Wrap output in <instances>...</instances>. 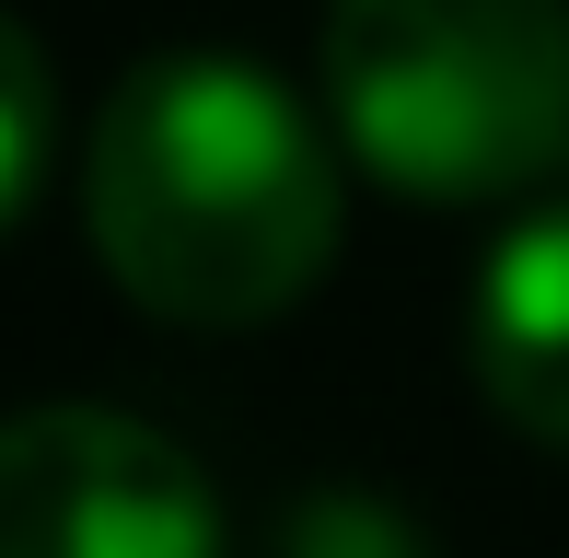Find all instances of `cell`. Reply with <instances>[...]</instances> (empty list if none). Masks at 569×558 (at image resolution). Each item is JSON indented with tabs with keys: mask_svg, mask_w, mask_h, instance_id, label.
<instances>
[{
	"mask_svg": "<svg viewBox=\"0 0 569 558\" xmlns=\"http://www.w3.org/2000/svg\"><path fill=\"white\" fill-rule=\"evenodd\" d=\"M465 349H477V396L488 408L523 430V442L569 454V198L558 210H523L488 245Z\"/></svg>",
	"mask_w": 569,
	"mask_h": 558,
	"instance_id": "4",
	"label": "cell"
},
{
	"mask_svg": "<svg viewBox=\"0 0 569 558\" xmlns=\"http://www.w3.org/2000/svg\"><path fill=\"white\" fill-rule=\"evenodd\" d=\"M326 117L407 198H511L569 151V0H326Z\"/></svg>",
	"mask_w": 569,
	"mask_h": 558,
	"instance_id": "2",
	"label": "cell"
},
{
	"mask_svg": "<svg viewBox=\"0 0 569 558\" xmlns=\"http://www.w3.org/2000/svg\"><path fill=\"white\" fill-rule=\"evenodd\" d=\"M0 558H232L187 442L128 408L0 419Z\"/></svg>",
	"mask_w": 569,
	"mask_h": 558,
	"instance_id": "3",
	"label": "cell"
},
{
	"mask_svg": "<svg viewBox=\"0 0 569 558\" xmlns=\"http://www.w3.org/2000/svg\"><path fill=\"white\" fill-rule=\"evenodd\" d=\"M47 151H59V70H47V47L23 36L12 12H0V233L36 210Z\"/></svg>",
	"mask_w": 569,
	"mask_h": 558,
	"instance_id": "5",
	"label": "cell"
},
{
	"mask_svg": "<svg viewBox=\"0 0 569 558\" xmlns=\"http://www.w3.org/2000/svg\"><path fill=\"white\" fill-rule=\"evenodd\" d=\"M349 140L279 70L232 47L140 59L93 117L82 151V233L106 279L163 326H268L338 257Z\"/></svg>",
	"mask_w": 569,
	"mask_h": 558,
	"instance_id": "1",
	"label": "cell"
},
{
	"mask_svg": "<svg viewBox=\"0 0 569 558\" xmlns=\"http://www.w3.org/2000/svg\"><path fill=\"white\" fill-rule=\"evenodd\" d=\"M279 558H430V547H419V524H407L396 500L315 489V500H291V524H279Z\"/></svg>",
	"mask_w": 569,
	"mask_h": 558,
	"instance_id": "6",
	"label": "cell"
}]
</instances>
